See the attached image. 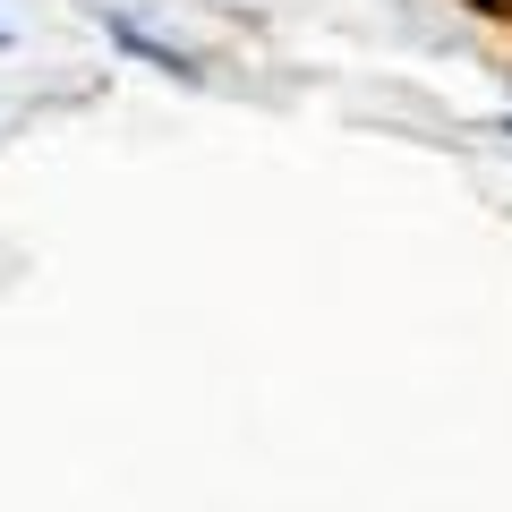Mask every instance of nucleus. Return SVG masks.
Here are the masks:
<instances>
[{
    "instance_id": "1",
    "label": "nucleus",
    "mask_w": 512,
    "mask_h": 512,
    "mask_svg": "<svg viewBox=\"0 0 512 512\" xmlns=\"http://www.w3.org/2000/svg\"><path fill=\"white\" fill-rule=\"evenodd\" d=\"M103 35L111 43H120V52H137V60H146V69H163V77H180V86H197V60H188L180 52V43H163V35H146V26H137V18H120V9H111V18H103Z\"/></svg>"
},
{
    "instance_id": "2",
    "label": "nucleus",
    "mask_w": 512,
    "mask_h": 512,
    "mask_svg": "<svg viewBox=\"0 0 512 512\" xmlns=\"http://www.w3.org/2000/svg\"><path fill=\"white\" fill-rule=\"evenodd\" d=\"M0 52H9V26H0Z\"/></svg>"
}]
</instances>
